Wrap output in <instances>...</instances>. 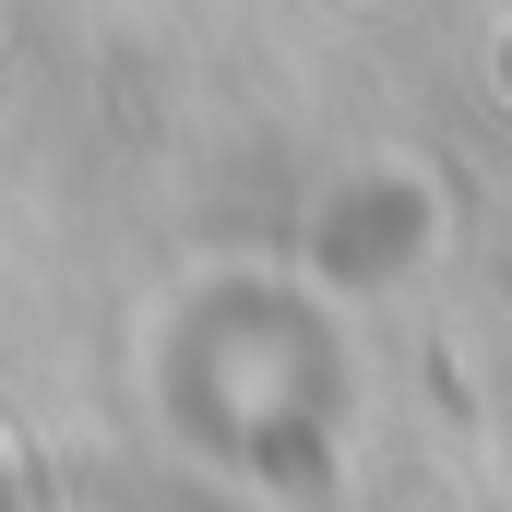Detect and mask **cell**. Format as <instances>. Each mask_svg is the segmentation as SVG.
I'll list each match as a JSON object with an SVG mask.
<instances>
[{
    "instance_id": "cell-1",
    "label": "cell",
    "mask_w": 512,
    "mask_h": 512,
    "mask_svg": "<svg viewBox=\"0 0 512 512\" xmlns=\"http://www.w3.org/2000/svg\"><path fill=\"white\" fill-rule=\"evenodd\" d=\"M0 512H12V477H0Z\"/></svg>"
}]
</instances>
